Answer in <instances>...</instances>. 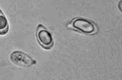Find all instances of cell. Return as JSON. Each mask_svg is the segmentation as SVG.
I'll list each match as a JSON object with an SVG mask.
<instances>
[{"label": "cell", "instance_id": "obj_1", "mask_svg": "<svg viewBox=\"0 0 122 80\" xmlns=\"http://www.w3.org/2000/svg\"><path fill=\"white\" fill-rule=\"evenodd\" d=\"M10 59L15 65L22 68L30 67L37 63L28 54L20 51H15L12 53Z\"/></svg>", "mask_w": 122, "mask_h": 80}, {"label": "cell", "instance_id": "obj_4", "mask_svg": "<svg viewBox=\"0 0 122 80\" xmlns=\"http://www.w3.org/2000/svg\"><path fill=\"white\" fill-rule=\"evenodd\" d=\"M9 29V23L7 18L0 9V35L7 34Z\"/></svg>", "mask_w": 122, "mask_h": 80}, {"label": "cell", "instance_id": "obj_3", "mask_svg": "<svg viewBox=\"0 0 122 80\" xmlns=\"http://www.w3.org/2000/svg\"><path fill=\"white\" fill-rule=\"evenodd\" d=\"M37 37L39 42L45 48L49 49L51 46L53 42L52 37L48 31L45 29L39 30Z\"/></svg>", "mask_w": 122, "mask_h": 80}, {"label": "cell", "instance_id": "obj_2", "mask_svg": "<svg viewBox=\"0 0 122 80\" xmlns=\"http://www.w3.org/2000/svg\"><path fill=\"white\" fill-rule=\"evenodd\" d=\"M72 25L74 28L87 33H91L95 30V27L93 23L86 19H76L74 21Z\"/></svg>", "mask_w": 122, "mask_h": 80}]
</instances>
